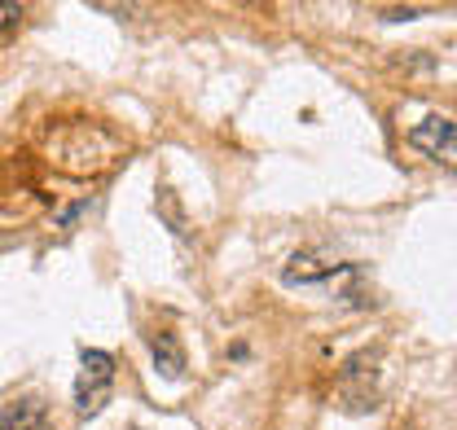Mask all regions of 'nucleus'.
Segmentation results:
<instances>
[{"label":"nucleus","instance_id":"f257e3e1","mask_svg":"<svg viewBox=\"0 0 457 430\" xmlns=\"http://www.w3.org/2000/svg\"><path fill=\"white\" fill-rule=\"evenodd\" d=\"M114 391V356L102 347H88L79 356V377H75V413L79 418H97L111 404Z\"/></svg>","mask_w":457,"mask_h":430},{"label":"nucleus","instance_id":"0eeeda50","mask_svg":"<svg viewBox=\"0 0 457 430\" xmlns=\"http://www.w3.org/2000/svg\"><path fill=\"white\" fill-rule=\"evenodd\" d=\"M427 9H383V18L387 22H400V18H422Z\"/></svg>","mask_w":457,"mask_h":430},{"label":"nucleus","instance_id":"7ed1b4c3","mask_svg":"<svg viewBox=\"0 0 457 430\" xmlns=\"http://www.w3.org/2000/svg\"><path fill=\"white\" fill-rule=\"evenodd\" d=\"M335 272H343L339 260H326V255L303 251V255H290V264L282 269V281L286 285H317V281H330Z\"/></svg>","mask_w":457,"mask_h":430},{"label":"nucleus","instance_id":"39448f33","mask_svg":"<svg viewBox=\"0 0 457 430\" xmlns=\"http://www.w3.org/2000/svg\"><path fill=\"white\" fill-rule=\"evenodd\" d=\"M150 347H154V365H159V369H163L168 377H180V374H185V351H180V343H176L171 334H159Z\"/></svg>","mask_w":457,"mask_h":430},{"label":"nucleus","instance_id":"423d86ee","mask_svg":"<svg viewBox=\"0 0 457 430\" xmlns=\"http://www.w3.org/2000/svg\"><path fill=\"white\" fill-rule=\"evenodd\" d=\"M22 4L18 0H0V36H9V31H18L22 27Z\"/></svg>","mask_w":457,"mask_h":430},{"label":"nucleus","instance_id":"f03ea898","mask_svg":"<svg viewBox=\"0 0 457 430\" xmlns=\"http://www.w3.org/2000/svg\"><path fill=\"white\" fill-rule=\"evenodd\" d=\"M409 145L418 154H427L431 162H440L445 171L457 176V123L453 119H440V114H427L422 123L409 128Z\"/></svg>","mask_w":457,"mask_h":430},{"label":"nucleus","instance_id":"20e7f679","mask_svg":"<svg viewBox=\"0 0 457 430\" xmlns=\"http://www.w3.org/2000/svg\"><path fill=\"white\" fill-rule=\"evenodd\" d=\"M0 430H54V422H49L45 400L27 395V400H18V404H9L0 413Z\"/></svg>","mask_w":457,"mask_h":430}]
</instances>
